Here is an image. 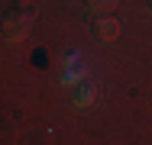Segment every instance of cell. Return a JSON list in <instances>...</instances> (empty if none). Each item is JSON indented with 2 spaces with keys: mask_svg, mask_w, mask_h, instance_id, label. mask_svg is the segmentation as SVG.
I'll return each instance as SVG.
<instances>
[{
  "mask_svg": "<svg viewBox=\"0 0 152 145\" xmlns=\"http://www.w3.org/2000/svg\"><path fill=\"white\" fill-rule=\"evenodd\" d=\"M29 23H32L29 13H20V10L7 13V16H3V42H10V45H13V42H20V39H26Z\"/></svg>",
  "mask_w": 152,
  "mask_h": 145,
  "instance_id": "obj_1",
  "label": "cell"
},
{
  "mask_svg": "<svg viewBox=\"0 0 152 145\" xmlns=\"http://www.w3.org/2000/svg\"><path fill=\"white\" fill-rule=\"evenodd\" d=\"M91 36L97 39V42H113L117 36H120V20H113V16H94L91 23Z\"/></svg>",
  "mask_w": 152,
  "mask_h": 145,
  "instance_id": "obj_2",
  "label": "cell"
},
{
  "mask_svg": "<svg viewBox=\"0 0 152 145\" xmlns=\"http://www.w3.org/2000/svg\"><path fill=\"white\" fill-rule=\"evenodd\" d=\"M84 3H88V10H94V13H107V10H113L117 0H84Z\"/></svg>",
  "mask_w": 152,
  "mask_h": 145,
  "instance_id": "obj_3",
  "label": "cell"
},
{
  "mask_svg": "<svg viewBox=\"0 0 152 145\" xmlns=\"http://www.w3.org/2000/svg\"><path fill=\"white\" fill-rule=\"evenodd\" d=\"M91 97H94V87L84 84L81 90H78V97H75V107H88V103H91Z\"/></svg>",
  "mask_w": 152,
  "mask_h": 145,
  "instance_id": "obj_4",
  "label": "cell"
},
{
  "mask_svg": "<svg viewBox=\"0 0 152 145\" xmlns=\"http://www.w3.org/2000/svg\"><path fill=\"white\" fill-rule=\"evenodd\" d=\"M146 10H149V16H152V0H146Z\"/></svg>",
  "mask_w": 152,
  "mask_h": 145,
  "instance_id": "obj_5",
  "label": "cell"
}]
</instances>
